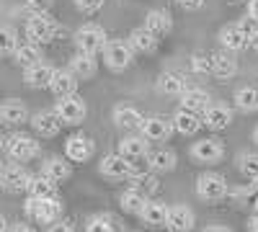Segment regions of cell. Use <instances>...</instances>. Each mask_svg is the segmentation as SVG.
<instances>
[{"instance_id": "34", "label": "cell", "mask_w": 258, "mask_h": 232, "mask_svg": "<svg viewBox=\"0 0 258 232\" xmlns=\"http://www.w3.org/2000/svg\"><path fill=\"white\" fill-rule=\"evenodd\" d=\"M13 62L16 65H21V67H31V65H36V62H41V49H39V44H34V41H26V44H18L16 49H13Z\"/></svg>"}, {"instance_id": "27", "label": "cell", "mask_w": 258, "mask_h": 232, "mask_svg": "<svg viewBox=\"0 0 258 232\" xmlns=\"http://www.w3.org/2000/svg\"><path fill=\"white\" fill-rule=\"evenodd\" d=\"M145 29L150 34H155L158 39H163L165 34H170V29H173V18H170L168 11L158 8V11H150L145 16Z\"/></svg>"}, {"instance_id": "6", "label": "cell", "mask_w": 258, "mask_h": 232, "mask_svg": "<svg viewBox=\"0 0 258 232\" xmlns=\"http://www.w3.org/2000/svg\"><path fill=\"white\" fill-rule=\"evenodd\" d=\"M106 41H109V36L98 24H83L75 31V47L78 52H85V54H101Z\"/></svg>"}, {"instance_id": "37", "label": "cell", "mask_w": 258, "mask_h": 232, "mask_svg": "<svg viewBox=\"0 0 258 232\" xmlns=\"http://www.w3.org/2000/svg\"><path fill=\"white\" fill-rule=\"evenodd\" d=\"M145 201H147V196H145V194H140L137 188H132V186H129L126 191L119 196V204H121V209H124L126 214H135V217L140 214V209L145 206Z\"/></svg>"}, {"instance_id": "39", "label": "cell", "mask_w": 258, "mask_h": 232, "mask_svg": "<svg viewBox=\"0 0 258 232\" xmlns=\"http://www.w3.org/2000/svg\"><path fill=\"white\" fill-rule=\"evenodd\" d=\"M18 47V36L11 26L6 24H0V57H6V54H13V49Z\"/></svg>"}, {"instance_id": "24", "label": "cell", "mask_w": 258, "mask_h": 232, "mask_svg": "<svg viewBox=\"0 0 258 232\" xmlns=\"http://www.w3.org/2000/svg\"><path fill=\"white\" fill-rule=\"evenodd\" d=\"M78 86L80 80L70 72V70H54L52 80H49V91L52 96L62 98V96H70V93H78Z\"/></svg>"}, {"instance_id": "28", "label": "cell", "mask_w": 258, "mask_h": 232, "mask_svg": "<svg viewBox=\"0 0 258 232\" xmlns=\"http://www.w3.org/2000/svg\"><path fill=\"white\" fill-rule=\"evenodd\" d=\"M52 75H54V67H49L47 62H36V65L24 70V83L29 88H49Z\"/></svg>"}, {"instance_id": "14", "label": "cell", "mask_w": 258, "mask_h": 232, "mask_svg": "<svg viewBox=\"0 0 258 232\" xmlns=\"http://www.w3.org/2000/svg\"><path fill=\"white\" fill-rule=\"evenodd\" d=\"M29 121V109H26V103L24 101H18V98H8L0 103V124L3 126H21V124H26Z\"/></svg>"}, {"instance_id": "35", "label": "cell", "mask_w": 258, "mask_h": 232, "mask_svg": "<svg viewBox=\"0 0 258 232\" xmlns=\"http://www.w3.org/2000/svg\"><path fill=\"white\" fill-rule=\"evenodd\" d=\"M235 109L243 114H255L258 111V88L243 86L235 91Z\"/></svg>"}, {"instance_id": "9", "label": "cell", "mask_w": 258, "mask_h": 232, "mask_svg": "<svg viewBox=\"0 0 258 232\" xmlns=\"http://www.w3.org/2000/svg\"><path fill=\"white\" fill-rule=\"evenodd\" d=\"M191 158L199 165H217L225 158V142L217 137H204L191 144Z\"/></svg>"}, {"instance_id": "29", "label": "cell", "mask_w": 258, "mask_h": 232, "mask_svg": "<svg viewBox=\"0 0 258 232\" xmlns=\"http://www.w3.org/2000/svg\"><path fill=\"white\" fill-rule=\"evenodd\" d=\"M57 188H59V183H54L52 178H47V176H31V181H29V188H26V194L29 196H34V199H57Z\"/></svg>"}, {"instance_id": "1", "label": "cell", "mask_w": 258, "mask_h": 232, "mask_svg": "<svg viewBox=\"0 0 258 232\" xmlns=\"http://www.w3.org/2000/svg\"><path fill=\"white\" fill-rule=\"evenodd\" d=\"M101 57H103L106 67H109L111 72H124L129 65H132L135 52H132V47H129L124 39H109L103 44V49H101Z\"/></svg>"}, {"instance_id": "51", "label": "cell", "mask_w": 258, "mask_h": 232, "mask_svg": "<svg viewBox=\"0 0 258 232\" xmlns=\"http://www.w3.org/2000/svg\"><path fill=\"white\" fill-rule=\"evenodd\" d=\"M253 144L258 147V126H255V129H253Z\"/></svg>"}, {"instance_id": "10", "label": "cell", "mask_w": 258, "mask_h": 232, "mask_svg": "<svg viewBox=\"0 0 258 232\" xmlns=\"http://www.w3.org/2000/svg\"><path fill=\"white\" fill-rule=\"evenodd\" d=\"M140 134H142L147 142H168L170 134H173V119H168V116H163V114L147 116V119H142Z\"/></svg>"}, {"instance_id": "13", "label": "cell", "mask_w": 258, "mask_h": 232, "mask_svg": "<svg viewBox=\"0 0 258 232\" xmlns=\"http://www.w3.org/2000/svg\"><path fill=\"white\" fill-rule=\"evenodd\" d=\"M194 224H197V217H194L191 206H186V204L168 206V219H165L168 232H191Z\"/></svg>"}, {"instance_id": "15", "label": "cell", "mask_w": 258, "mask_h": 232, "mask_svg": "<svg viewBox=\"0 0 258 232\" xmlns=\"http://www.w3.org/2000/svg\"><path fill=\"white\" fill-rule=\"evenodd\" d=\"M202 124L212 132H222L232 124V109L227 103H212V106L202 114Z\"/></svg>"}, {"instance_id": "44", "label": "cell", "mask_w": 258, "mask_h": 232, "mask_svg": "<svg viewBox=\"0 0 258 232\" xmlns=\"http://www.w3.org/2000/svg\"><path fill=\"white\" fill-rule=\"evenodd\" d=\"M47 232H75V227L68 222V219H54L52 224H47Z\"/></svg>"}, {"instance_id": "20", "label": "cell", "mask_w": 258, "mask_h": 232, "mask_svg": "<svg viewBox=\"0 0 258 232\" xmlns=\"http://www.w3.org/2000/svg\"><path fill=\"white\" fill-rule=\"evenodd\" d=\"M29 124L34 126V132H36L39 137H57L59 129H62V121H59V116L54 114V109H52V111H39V114H34Z\"/></svg>"}, {"instance_id": "38", "label": "cell", "mask_w": 258, "mask_h": 232, "mask_svg": "<svg viewBox=\"0 0 258 232\" xmlns=\"http://www.w3.org/2000/svg\"><path fill=\"white\" fill-rule=\"evenodd\" d=\"M235 163H238V171L248 181H255L258 178V152H240Z\"/></svg>"}, {"instance_id": "53", "label": "cell", "mask_w": 258, "mask_h": 232, "mask_svg": "<svg viewBox=\"0 0 258 232\" xmlns=\"http://www.w3.org/2000/svg\"><path fill=\"white\" fill-rule=\"evenodd\" d=\"M0 150H3V137H0Z\"/></svg>"}, {"instance_id": "18", "label": "cell", "mask_w": 258, "mask_h": 232, "mask_svg": "<svg viewBox=\"0 0 258 232\" xmlns=\"http://www.w3.org/2000/svg\"><path fill=\"white\" fill-rule=\"evenodd\" d=\"M145 163H147L150 171L160 176V173H170V171H173L176 163H178V158H176V152H173V150H165V147H158V150H153V152L147 150Z\"/></svg>"}, {"instance_id": "48", "label": "cell", "mask_w": 258, "mask_h": 232, "mask_svg": "<svg viewBox=\"0 0 258 232\" xmlns=\"http://www.w3.org/2000/svg\"><path fill=\"white\" fill-rule=\"evenodd\" d=\"M248 229H250V232H258V212L248 219Z\"/></svg>"}, {"instance_id": "7", "label": "cell", "mask_w": 258, "mask_h": 232, "mask_svg": "<svg viewBox=\"0 0 258 232\" xmlns=\"http://www.w3.org/2000/svg\"><path fill=\"white\" fill-rule=\"evenodd\" d=\"M227 181L220 176V173H202L197 178V196L204 201V204H217L227 196Z\"/></svg>"}, {"instance_id": "4", "label": "cell", "mask_w": 258, "mask_h": 232, "mask_svg": "<svg viewBox=\"0 0 258 232\" xmlns=\"http://www.w3.org/2000/svg\"><path fill=\"white\" fill-rule=\"evenodd\" d=\"M29 181H31V173L21 163L11 160V163L0 165V188H3V191H8V194H24L29 188Z\"/></svg>"}, {"instance_id": "5", "label": "cell", "mask_w": 258, "mask_h": 232, "mask_svg": "<svg viewBox=\"0 0 258 232\" xmlns=\"http://www.w3.org/2000/svg\"><path fill=\"white\" fill-rule=\"evenodd\" d=\"M57 36V24L49 13H31V18L26 21V39L34 44H49Z\"/></svg>"}, {"instance_id": "21", "label": "cell", "mask_w": 258, "mask_h": 232, "mask_svg": "<svg viewBox=\"0 0 258 232\" xmlns=\"http://www.w3.org/2000/svg\"><path fill=\"white\" fill-rule=\"evenodd\" d=\"M119 155H121V158H126L129 163L142 160V158L147 155V139H145L140 132H137V134L129 132V134L119 142Z\"/></svg>"}, {"instance_id": "11", "label": "cell", "mask_w": 258, "mask_h": 232, "mask_svg": "<svg viewBox=\"0 0 258 232\" xmlns=\"http://www.w3.org/2000/svg\"><path fill=\"white\" fill-rule=\"evenodd\" d=\"M98 173L106 181H124V178H132V163L126 158H121L119 152L111 155H103L98 163Z\"/></svg>"}, {"instance_id": "41", "label": "cell", "mask_w": 258, "mask_h": 232, "mask_svg": "<svg viewBox=\"0 0 258 232\" xmlns=\"http://www.w3.org/2000/svg\"><path fill=\"white\" fill-rule=\"evenodd\" d=\"M191 65H194V70L197 72H202V75H212V54H194L191 57Z\"/></svg>"}, {"instance_id": "42", "label": "cell", "mask_w": 258, "mask_h": 232, "mask_svg": "<svg viewBox=\"0 0 258 232\" xmlns=\"http://www.w3.org/2000/svg\"><path fill=\"white\" fill-rule=\"evenodd\" d=\"M73 3H75V8L83 11V13H96V11L103 8L106 0H73Z\"/></svg>"}, {"instance_id": "30", "label": "cell", "mask_w": 258, "mask_h": 232, "mask_svg": "<svg viewBox=\"0 0 258 232\" xmlns=\"http://www.w3.org/2000/svg\"><path fill=\"white\" fill-rule=\"evenodd\" d=\"M186 88H188V80H186V75H181V72L168 70V72H163V75L158 78V91H160L163 96H181Z\"/></svg>"}, {"instance_id": "50", "label": "cell", "mask_w": 258, "mask_h": 232, "mask_svg": "<svg viewBox=\"0 0 258 232\" xmlns=\"http://www.w3.org/2000/svg\"><path fill=\"white\" fill-rule=\"evenodd\" d=\"M0 232H8V222H6L3 214H0Z\"/></svg>"}, {"instance_id": "2", "label": "cell", "mask_w": 258, "mask_h": 232, "mask_svg": "<svg viewBox=\"0 0 258 232\" xmlns=\"http://www.w3.org/2000/svg\"><path fill=\"white\" fill-rule=\"evenodd\" d=\"M54 114L59 116L62 124L80 126V124L85 121V116H88V103H85L78 93L62 96V98H57V103H54Z\"/></svg>"}, {"instance_id": "33", "label": "cell", "mask_w": 258, "mask_h": 232, "mask_svg": "<svg viewBox=\"0 0 258 232\" xmlns=\"http://www.w3.org/2000/svg\"><path fill=\"white\" fill-rule=\"evenodd\" d=\"M220 44H222V49H227V52L235 54V52H243V49L248 47V41L243 39L238 24H227V26L220 31Z\"/></svg>"}, {"instance_id": "22", "label": "cell", "mask_w": 258, "mask_h": 232, "mask_svg": "<svg viewBox=\"0 0 258 232\" xmlns=\"http://www.w3.org/2000/svg\"><path fill=\"white\" fill-rule=\"evenodd\" d=\"M212 75L220 80H230L238 75V59L232 57V52H214L212 54Z\"/></svg>"}, {"instance_id": "45", "label": "cell", "mask_w": 258, "mask_h": 232, "mask_svg": "<svg viewBox=\"0 0 258 232\" xmlns=\"http://www.w3.org/2000/svg\"><path fill=\"white\" fill-rule=\"evenodd\" d=\"M176 3L183 8V11H199L204 6V0H176Z\"/></svg>"}, {"instance_id": "23", "label": "cell", "mask_w": 258, "mask_h": 232, "mask_svg": "<svg viewBox=\"0 0 258 232\" xmlns=\"http://www.w3.org/2000/svg\"><path fill=\"white\" fill-rule=\"evenodd\" d=\"M41 176L52 178L54 183H62V181H68L73 176V165H70L68 158H59V155L47 158L44 163H41Z\"/></svg>"}, {"instance_id": "46", "label": "cell", "mask_w": 258, "mask_h": 232, "mask_svg": "<svg viewBox=\"0 0 258 232\" xmlns=\"http://www.w3.org/2000/svg\"><path fill=\"white\" fill-rule=\"evenodd\" d=\"M8 232H36L31 224H26V222H16L13 227H8Z\"/></svg>"}, {"instance_id": "52", "label": "cell", "mask_w": 258, "mask_h": 232, "mask_svg": "<svg viewBox=\"0 0 258 232\" xmlns=\"http://www.w3.org/2000/svg\"><path fill=\"white\" fill-rule=\"evenodd\" d=\"M253 49H255V54H258V36H255V41H253V44H250Z\"/></svg>"}, {"instance_id": "49", "label": "cell", "mask_w": 258, "mask_h": 232, "mask_svg": "<svg viewBox=\"0 0 258 232\" xmlns=\"http://www.w3.org/2000/svg\"><path fill=\"white\" fill-rule=\"evenodd\" d=\"M248 13L253 18H258V0H250V3H248Z\"/></svg>"}, {"instance_id": "19", "label": "cell", "mask_w": 258, "mask_h": 232, "mask_svg": "<svg viewBox=\"0 0 258 232\" xmlns=\"http://www.w3.org/2000/svg\"><path fill=\"white\" fill-rule=\"evenodd\" d=\"M178 98H181V109H186L191 114H199V116L212 106V96L204 88H186Z\"/></svg>"}, {"instance_id": "47", "label": "cell", "mask_w": 258, "mask_h": 232, "mask_svg": "<svg viewBox=\"0 0 258 232\" xmlns=\"http://www.w3.org/2000/svg\"><path fill=\"white\" fill-rule=\"evenodd\" d=\"M202 232H232V229H227V227H222V224H212V227H204Z\"/></svg>"}, {"instance_id": "25", "label": "cell", "mask_w": 258, "mask_h": 232, "mask_svg": "<svg viewBox=\"0 0 258 232\" xmlns=\"http://www.w3.org/2000/svg\"><path fill=\"white\" fill-rule=\"evenodd\" d=\"M68 70H70L78 80H88V78H93L96 70H98V59H96V54L75 52L73 59H70V67H68Z\"/></svg>"}, {"instance_id": "8", "label": "cell", "mask_w": 258, "mask_h": 232, "mask_svg": "<svg viewBox=\"0 0 258 232\" xmlns=\"http://www.w3.org/2000/svg\"><path fill=\"white\" fill-rule=\"evenodd\" d=\"M24 209H26V217L39 222V224H52L54 219L62 217L59 199H34V196H29Z\"/></svg>"}, {"instance_id": "40", "label": "cell", "mask_w": 258, "mask_h": 232, "mask_svg": "<svg viewBox=\"0 0 258 232\" xmlns=\"http://www.w3.org/2000/svg\"><path fill=\"white\" fill-rule=\"evenodd\" d=\"M238 29H240V34H243V39L248 41V47L255 41V36H258V18H253L250 13L248 16H243L240 21H238Z\"/></svg>"}, {"instance_id": "26", "label": "cell", "mask_w": 258, "mask_h": 232, "mask_svg": "<svg viewBox=\"0 0 258 232\" xmlns=\"http://www.w3.org/2000/svg\"><path fill=\"white\" fill-rule=\"evenodd\" d=\"M126 44L132 47V52H137V54H150V52H155V49H158L160 39H158L155 34H150L145 26H140V29H135L132 34H129Z\"/></svg>"}, {"instance_id": "12", "label": "cell", "mask_w": 258, "mask_h": 232, "mask_svg": "<svg viewBox=\"0 0 258 232\" xmlns=\"http://www.w3.org/2000/svg\"><path fill=\"white\" fill-rule=\"evenodd\" d=\"M96 155V142L88 134H73L64 142V158L70 163H88Z\"/></svg>"}, {"instance_id": "3", "label": "cell", "mask_w": 258, "mask_h": 232, "mask_svg": "<svg viewBox=\"0 0 258 232\" xmlns=\"http://www.w3.org/2000/svg\"><path fill=\"white\" fill-rule=\"evenodd\" d=\"M3 147H6L8 158L16 163H29L39 155V142L24 132H13L8 139H3Z\"/></svg>"}, {"instance_id": "32", "label": "cell", "mask_w": 258, "mask_h": 232, "mask_svg": "<svg viewBox=\"0 0 258 232\" xmlns=\"http://www.w3.org/2000/svg\"><path fill=\"white\" fill-rule=\"evenodd\" d=\"M199 119H202L199 114H191V111H186V109H178V111L173 114V132H178V134H183V137L197 134L199 126H202Z\"/></svg>"}, {"instance_id": "36", "label": "cell", "mask_w": 258, "mask_h": 232, "mask_svg": "<svg viewBox=\"0 0 258 232\" xmlns=\"http://www.w3.org/2000/svg\"><path fill=\"white\" fill-rule=\"evenodd\" d=\"M132 188H137L140 194H145V196L150 199L153 194H158L160 178H158V173H153V171H140V173L132 176Z\"/></svg>"}, {"instance_id": "43", "label": "cell", "mask_w": 258, "mask_h": 232, "mask_svg": "<svg viewBox=\"0 0 258 232\" xmlns=\"http://www.w3.org/2000/svg\"><path fill=\"white\" fill-rule=\"evenodd\" d=\"M52 3H54V0H26V8L31 13H47L52 8Z\"/></svg>"}, {"instance_id": "16", "label": "cell", "mask_w": 258, "mask_h": 232, "mask_svg": "<svg viewBox=\"0 0 258 232\" xmlns=\"http://www.w3.org/2000/svg\"><path fill=\"white\" fill-rule=\"evenodd\" d=\"M137 217L142 219L145 227H153V229L165 227V219H168V204L160 201V199H147L145 206L140 209V214H137Z\"/></svg>"}, {"instance_id": "31", "label": "cell", "mask_w": 258, "mask_h": 232, "mask_svg": "<svg viewBox=\"0 0 258 232\" xmlns=\"http://www.w3.org/2000/svg\"><path fill=\"white\" fill-rule=\"evenodd\" d=\"M85 232H126V229H124V222L116 214L103 212V214H96V217L88 219Z\"/></svg>"}, {"instance_id": "17", "label": "cell", "mask_w": 258, "mask_h": 232, "mask_svg": "<svg viewBox=\"0 0 258 232\" xmlns=\"http://www.w3.org/2000/svg\"><path fill=\"white\" fill-rule=\"evenodd\" d=\"M142 119L145 116L140 114L137 106H132V103H119V106L114 109V124L124 132H140Z\"/></svg>"}]
</instances>
